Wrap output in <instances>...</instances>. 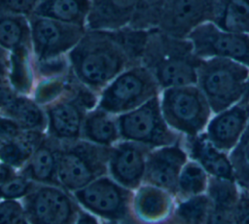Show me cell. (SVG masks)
<instances>
[{
	"label": "cell",
	"mask_w": 249,
	"mask_h": 224,
	"mask_svg": "<svg viewBox=\"0 0 249 224\" xmlns=\"http://www.w3.org/2000/svg\"><path fill=\"white\" fill-rule=\"evenodd\" d=\"M71 72L93 92L103 90L119 74L132 66L116 30H88L69 52Z\"/></svg>",
	"instance_id": "cell-1"
},
{
	"label": "cell",
	"mask_w": 249,
	"mask_h": 224,
	"mask_svg": "<svg viewBox=\"0 0 249 224\" xmlns=\"http://www.w3.org/2000/svg\"><path fill=\"white\" fill-rule=\"evenodd\" d=\"M200 59L187 38H175L158 28L149 30L142 65L152 73L160 90L196 85Z\"/></svg>",
	"instance_id": "cell-2"
},
{
	"label": "cell",
	"mask_w": 249,
	"mask_h": 224,
	"mask_svg": "<svg viewBox=\"0 0 249 224\" xmlns=\"http://www.w3.org/2000/svg\"><path fill=\"white\" fill-rule=\"evenodd\" d=\"M249 67L225 58H204L196 70V85L214 114L238 102L244 95Z\"/></svg>",
	"instance_id": "cell-3"
},
{
	"label": "cell",
	"mask_w": 249,
	"mask_h": 224,
	"mask_svg": "<svg viewBox=\"0 0 249 224\" xmlns=\"http://www.w3.org/2000/svg\"><path fill=\"white\" fill-rule=\"evenodd\" d=\"M111 147L79 139L61 142L58 156L59 186L75 192L108 172Z\"/></svg>",
	"instance_id": "cell-4"
},
{
	"label": "cell",
	"mask_w": 249,
	"mask_h": 224,
	"mask_svg": "<svg viewBox=\"0 0 249 224\" xmlns=\"http://www.w3.org/2000/svg\"><path fill=\"white\" fill-rule=\"evenodd\" d=\"M160 101L167 125L176 132L187 136L203 132L213 113L196 85L161 90Z\"/></svg>",
	"instance_id": "cell-5"
},
{
	"label": "cell",
	"mask_w": 249,
	"mask_h": 224,
	"mask_svg": "<svg viewBox=\"0 0 249 224\" xmlns=\"http://www.w3.org/2000/svg\"><path fill=\"white\" fill-rule=\"evenodd\" d=\"M94 93L76 79L67 93L46 105L47 134L60 142L81 139L85 117L98 102Z\"/></svg>",
	"instance_id": "cell-6"
},
{
	"label": "cell",
	"mask_w": 249,
	"mask_h": 224,
	"mask_svg": "<svg viewBox=\"0 0 249 224\" xmlns=\"http://www.w3.org/2000/svg\"><path fill=\"white\" fill-rule=\"evenodd\" d=\"M160 91L156 79L144 65L130 66L101 91L97 107L110 114L121 115L158 96Z\"/></svg>",
	"instance_id": "cell-7"
},
{
	"label": "cell",
	"mask_w": 249,
	"mask_h": 224,
	"mask_svg": "<svg viewBox=\"0 0 249 224\" xmlns=\"http://www.w3.org/2000/svg\"><path fill=\"white\" fill-rule=\"evenodd\" d=\"M73 196L87 211L106 221L138 224L132 211V191L112 177L101 176L73 192Z\"/></svg>",
	"instance_id": "cell-8"
},
{
	"label": "cell",
	"mask_w": 249,
	"mask_h": 224,
	"mask_svg": "<svg viewBox=\"0 0 249 224\" xmlns=\"http://www.w3.org/2000/svg\"><path fill=\"white\" fill-rule=\"evenodd\" d=\"M117 121L122 139L151 149L172 145L179 140V133L173 131L163 118L160 95L131 111L118 115Z\"/></svg>",
	"instance_id": "cell-9"
},
{
	"label": "cell",
	"mask_w": 249,
	"mask_h": 224,
	"mask_svg": "<svg viewBox=\"0 0 249 224\" xmlns=\"http://www.w3.org/2000/svg\"><path fill=\"white\" fill-rule=\"evenodd\" d=\"M21 204L29 224H73L81 210L74 196L56 185L37 184Z\"/></svg>",
	"instance_id": "cell-10"
},
{
	"label": "cell",
	"mask_w": 249,
	"mask_h": 224,
	"mask_svg": "<svg viewBox=\"0 0 249 224\" xmlns=\"http://www.w3.org/2000/svg\"><path fill=\"white\" fill-rule=\"evenodd\" d=\"M187 39L201 59L225 58L249 67V34L223 30L206 21L195 28Z\"/></svg>",
	"instance_id": "cell-11"
},
{
	"label": "cell",
	"mask_w": 249,
	"mask_h": 224,
	"mask_svg": "<svg viewBox=\"0 0 249 224\" xmlns=\"http://www.w3.org/2000/svg\"><path fill=\"white\" fill-rule=\"evenodd\" d=\"M27 19L32 49L38 61L62 56L78 44L87 31L85 26L69 24L33 14Z\"/></svg>",
	"instance_id": "cell-12"
},
{
	"label": "cell",
	"mask_w": 249,
	"mask_h": 224,
	"mask_svg": "<svg viewBox=\"0 0 249 224\" xmlns=\"http://www.w3.org/2000/svg\"><path fill=\"white\" fill-rule=\"evenodd\" d=\"M152 149L128 140L111 146L108 171L111 177L122 186L133 191L144 181L146 162Z\"/></svg>",
	"instance_id": "cell-13"
},
{
	"label": "cell",
	"mask_w": 249,
	"mask_h": 224,
	"mask_svg": "<svg viewBox=\"0 0 249 224\" xmlns=\"http://www.w3.org/2000/svg\"><path fill=\"white\" fill-rule=\"evenodd\" d=\"M208 20V0H165L157 28L169 36L185 39Z\"/></svg>",
	"instance_id": "cell-14"
},
{
	"label": "cell",
	"mask_w": 249,
	"mask_h": 224,
	"mask_svg": "<svg viewBox=\"0 0 249 224\" xmlns=\"http://www.w3.org/2000/svg\"><path fill=\"white\" fill-rule=\"evenodd\" d=\"M186 163L187 153L178 142L152 149L147 157L144 182L176 194L179 175Z\"/></svg>",
	"instance_id": "cell-15"
},
{
	"label": "cell",
	"mask_w": 249,
	"mask_h": 224,
	"mask_svg": "<svg viewBox=\"0 0 249 224\" xmlns=\"http://www.w3.org/2000/svg\"><path fill=\"white\" fill-rule=\"evenodd\" d=\"M247 119L248 102L240 101L211 117L204 133L216 148L223 152L231 151L238 144Z\"/></svg>",
	"instance_id": "cell-16"
},
{
	"label": "cell",
	"mask_w": 249,
	"mask_h": 224,
	"mask_svg": "<svg viewBox=\"0 0 249 224\" xmlns=\"http://www.w3.org/2000/svg\"><path fill=\"white\" fill-rule=\"evenodd\" d=\"M60 145V141L46 134L18 172L36 184L59 186L57 169Z\"/></svg>",
	"instance_id": "cell-17"
},
{
	"label": "cell",
	"mask_w": 249,
	"mask_h": 224,
	"mask_svg": "<svg viewBox=\"0 0 249 224\" xmlns=\"http://www.w3.org/2000/svg\"><path fill=\"white\" fill-rule=\"evenodd\" d=\"M137 0H90L88 30H118L128 26Z\"/></svg>",
	"instance_id": "cell-18"
},
{
	"label": "cell",
	"mask_w": 249,
	"mask_h": 224,
	"mask_svg": "<svg viewBox=\"0 0 249 224\" xmlns=\"http://www.w3.org/2000/svg\"><path fill=\"white\" fill-rule=\"evenodd\" d=\"M187 147L191 157L206 172L213 177L234 181V171L231 162L225 152L216 148L204 132L195 136H187Z\"/></svg>",
	"instance_id": "cell-19"
},
{
	"label": "cell",
	"mask_w": 249,
	"mask_h": 224,
	"mask_svg": "<svg viewBox=\"0 0 249 224\" xmlns=\"http://www.w3.org/2000/svg\"><path fill=\"white\" fill-rule=\"evenodd\" d=\"M171 208L167 191L153 185L140 186L132 200V211L138 224H153L163 220Z\"/></svg>",
	"instance_id": "cell-20"
},
{
	"label": "cell",
	"mask_w": 249,
	"mask_h": 224,
	"mask_svg": "<svg viewBox=\"0 0 249 224\" xmlns=\"http://www.w3.org/2000/svg\"><path fill=\"white\" fill-rule=\"evenodd\" d=\"M209 20L223 30L249 34V0H208Z\"/></svg>",
	"instance_id": "cell-21"
},
{
	"label": "cell",
	"mask_w": 249,
	"mask_h": 224,
	"mask_svg": "<svg viewBox=\"0 0 249 224\" xmlns=\"http://www.w3.org/2000/svg\"><path fill=\"white\" fill-rule=\"evenodd\" d=\"M0 115L15 121L25 131H45L47 115L34 98L25 94L16 93L13 98L0 110Z\"/></svg>",
	"instance_id": "cell-22"
},
{
	"label": "cell",
	"mask_w": 249,
	"mask_h": 224,
	"mask_svg": "<svg viewBox=\"0 0 249 224\" xmlns=\"http://www.w3.org/2000/svg\"><path fill=\"white\" fill-rule=\"evenodd\" d=\"M121 138L117 117L98 107L89 110L84 120L82 138L94 144L111 147Z\"/></svg>",
	"instance_id": "cell-23"
},
{
	"label": "cell",
	"mask_w": 249,
	"mask_h": 224,
	"mask_svg": "<svg viewBox=\"0 0 249 224\" xmlns=\"http://www.w3.org/2000/svg\"><path fill=\"white\" fill-rule=\"evenodd\" d=\"M90 0H40L33 15L87 27Z\"/></svg>",
	"instance_id": "cell-24"
},
{
	"label": "cell",
	"mask_w": 249,
	"mask_h": 224,
	"mask_svg": "<svg viewBox=\"0 0 249 224\" xmlns=\"http://www.w3.org/2000/svg\"><path fill=\"white\" fill-rule=\"evenodd\" d=\"M46 134L45 131H25L18 138L2 141L0 144V162L18 170L21 169Z\"/></svg>",
	"instance_id": "cell-25"
},
{
	"label": "cell",
	"mask_w": 249,
	"mask_h": 224,
	"mask_svg": "<svg viewBox=\"0 0 249 224\" xmlns=\"http://www.w3.org/2000/svg\"><path fill=\"white\" fill-rule=\"evenodd\" d=\"M0 46L10 53L32 47L27 17L0 15Z\"/></svg>",
	"instance_id": "cell-26"
},
{
	"label": "cell",
	"mask_w": 249,
	"mask_h": 224,
	"mask_svg": "<svg viewBox=\"0 0 249 224\" xmlns=\"http://www.w3.org/2000/svg\"><path fill=\"white\" fill-rule=\"evenodd\" d=\"M211 207L210 199L206 195L189 197L174 211V220L177 224H206Z\"/></svg>",
	"instance_id": "cell-27"
},
{
	"label": "cell",
	"mask_w": 249,
	"mask_h": 224,
	"mask_svg": "<svg viewBox=\"0 0 249 224\" xmlns=\"http://www.w3.org/2000/svg\"><path fill=\"white\" fill-rule=\"evenodd\" d=\"M207 188L212 207L228 210L234 209L239 199L234 181L212 177L208 181Z\"/></svg>",
	"instance_id": "cell-28"
},
{
	"label": "cell",
	"mask_w": 249,
	"mask_h": 224,
	"mask_svg": "<svg viewBox=\"0 0 249 224\" xmlns=\"http://www.w3.org/2000/svg\"><path fill=\"white\" fill-rule=\"evenodd\" d=\"M207 185L208 181L205 170L196 162L186 163L179 175L178 192L192 197L201 194Z\"/></svg>",
	"instance_id": "cell-29"
},
{
	"label": "cell",
	"mask_w": 249,
	"mask_h": 224,
	"mask_svg": "<svg viewBox=\"0 0 249 224\" xmlns=\"http://www.w3.org/2000/svg\"><path fill=\"white\" fill-rule=\"evenodd\" d=\"M165 0H137L133 18L128 26L151 30L158 27Z\"/></svg>",
	"instance_id": "cell-30"
},
{
	"label": "cell",
	"mask_w": 249,
	"mask_h": 224,
	"mask_svg": "<svg viewBox=\"0 0 249 224\" xmlns=\"http://www.w3.org/2000/svg\"><path fill=\"white\" fill-rule=\"evenodd\" d=\"M37 184L19 172L10 180L0 185V199L19 201L26 197Z\"/></svg>",
	"instance_id": "cell-31"
},
{
	"label": "cell",
	"mask_w": 249,
	"mask_h": 224,
	"mask_svg": "<svg viewBox=\"0 0 249 224\" xmlns=\"http://www.w3.org/2000/svg\"><path fill=\"white\" fill-rule=\"evenodd\" d=\"M16 93L10 79V52L0 46V110Z\"/></svg>",
	"instance_id": "cell-32"
},
{
	"label": "cell",
	"mask_w": 249,
	"mask_h": 224,
	"mask_svg": "<svg viewBox=\"0 0 249 224\" xmlns=\"http://www.w3.org/2000/svg\"><path fill=\"white\" fill-rule=\"evenodd\" d=\"M0 224H29L21 202L0 201Z\"/></svg>",
	"instance_id": "cell-33"
},
{
	"label": "cell",
	"mask_w": 249,
	"mask_h": 224,
	"mask_svg": "<svg viewBox=\"0 0 249 224\" xmlns=\"http://www.w3.org/2000/svg\"><path fill=\"white\" fill-rule=\"evenodd\" d=\"M231 165L234 176L237 175L243 183L249 182V140L237 144L232 151Z\"/></svg>",
	"instance_id": "cell-34"
},
{
	"label": "cell",
	"mask_w": 249,
	"mask_h": 224,
	"mask_svg": "<svg viewBox=\"0 0 249 224\" xmlns=\"http://www.w3.org/2000/svg\"><path fill=\"white\" fill-rule=\"evenodd\" d=\"M40 0H0V15L29 17Z\"/></svg>",
	"instance_id": "cell-35"
},
{
	"label": "cell",
	"mask_w": 249,
	"mask_h": 224,
	"mask_svg": "<svg viewBox=\"0 0 249 224\" xmlns=\"http://www.w3.org/2000/svg\"><path fill=\"white\" fill-rule=\"evenodd\" d=\"M25 130L19 127L12 119L0 115V140L7 141L19 137Z\"/></svg>",
	"instance_id": "cell-36"
},
{
	"label": "cell",
	"mask_w": 249,
	"mask_h": 224,
	"mask_svg": "<svg viewBox=\"0 0 249 224\" xmlns=\"http://www.w3.org/2000/svg\"><path fill=\"white\" fill-rule=\"evenodd\" d=\"M233 210L211 207L206 224H238Z\"/></svg>",
	"instance_id": "cell-37"
},
{
	"label": "cell",
	"mask_w": 249,
	"mask_h": 224,
	"mask_svg": "<svg viewBox=\"0 0 249 224\" xmlns=\"http://www.w3.org/2000/svg\"><path fill=\"white\" fill-rule=\"evenodd\" d=\"M234 215L238 224H249V195L242 193L234 207Z\"/></svg>",
	"instance_id": "cell-38"
},
{
	"label": "cell",
	"mask_w": 249,
	"mask_h": 224,
	"mask_svg": "<svg viewBox=\"0 0 249 224\" xmlns=\"http://www.w3.org/2000/svg\"><path fill=\"white\" fill-rule=\"evenodd\" d=\"M73 224H100V222H99L97 216H95L94 214H92L87 210H83L81 208V210L79 211L78 216Z\"/></svg>",
	"instance_id": "cell-39"
},
{
	"label": "cell",
	"mask_w": 249,
	"mask_h": 224,
	"mask_svg": "<svg viewBox=\"0 0 249 224\" xmlns=\"http://www.w3.org/2000/svg\"><path fill=\"white\" fill-rule=\"evenodd\" d=\"M249 140V101H248V119H247V126H246V129L238 142V144H242V143H245Z\"/></svg>",
	"instance_id": "cell-40"
},
{
	"label": "cell",
	"mask_w": 249,
	"mask_h": 224,
	"mask_svg": "<svg viewBox=\"0 0 249 224\" xmlns=\"http://www.w3.org/2000/svg\"><path fill=\"white\" fill-rule=\"evenodd\" d=\"M104 224H123V223H118V222H112V221H105Z\"/></svg>",
	"instance_id": "cell-41"
},
{
	"label": "cell",
	"mask_w": 249,
	"mask_h": 224,
	"mask_svg": "<svg viewBox=\"0 0 249 224\" xmlns=\"http://www.w3.org/2000/svg\"><path fill=\"white\" fill-rule=\"evenodd\" d=\"M0 201H1V199H0Z\"/></svg>",
	"instance_id": "cell-42"
}]
</instances>
